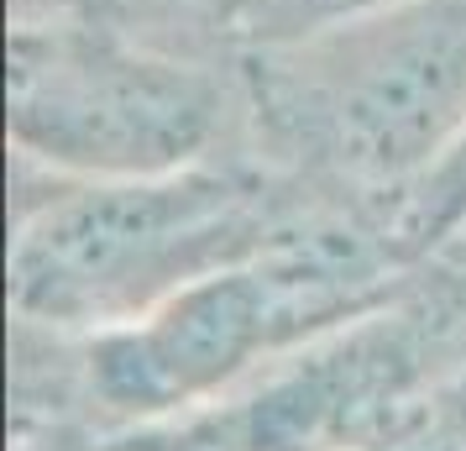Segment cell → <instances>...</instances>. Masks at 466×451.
<instances>
[{
  "label": "cell",
  "mask_w": 466,
  "mask_h": 451,
  "mask_svg": "<svg viewBox=\"0 0 466 451\" xmlns=\"http://www.w3.org/2000/svg\"><path fill=\"white\" fill-rule=\"evenodd\" d=\"M388 226L403 262H424L445 237L466 226V127L409 190L388 200Z\"/></svg>",
  "instance_id": "cell-5"
},
{
  "label": "cell",
  "mask_w": 466,
  "mask_h": 451,
  "mask_svg": "<svg viewBox=\"0 0 466 451\" xmlns=\"http://www.w3.org/2000/svg\"><path fill=\"white\" fill-rule=\"evenodd\" d=\"M121 451H252L247 436L236 430V420H215V425L184 430V436H142V441H127Z\"/></svg>",
  "instance_id": "cell-6"
},
{
  "label": "cell",
  "mask_w": 466,
  "mask_h": 451,
  "mask_svg": "<svg viewBox=\"0 0 466 451\" xmlns=\"http://www.w3.org/2000/svg\"><path fill=\"white\" fill-rule=\"evenodd\" d=\"M372 5H388V0H79L74 11H100L152 43L236 64L241 53L299 43L319 26L361 16Z\"/></svg>",
  "instance_id": "cell-4"
},
{
  "label": "cell",
  "mask_w": 466,
  "mask_h": 451,
  "mask_svg": "<svg viewBox=\"0 0 466 451\" xmlns=\"http://www.w3.org/2000/svg\"><path fill=\"white\" fill-rule=\"evenodd\" d=\"M247 152L309 190L393 200L466 127V0H388L236 58Z\"/></svg>",
  "instance_id": "cell-1"
},
{
  "label": "cell",
  "mask_w": 466,
  "mask_h": 451,
  "mask_svg": "<svg viewBox=\"0 0 466 451\" xmlns=\"http://www.w3.org/2000/svg\"><path fill=\"white\" fill-rule=\"evenodd\" d=\"M5 131L22 163L64 179H152L247 152L241 74L100 11H16Z\"/></svg>",
  "instance_id": "cell-3"
},
{
  "label": "cell",
  "mask_w": 466,
  "mask_h": 451,
  "mask_svg": "<svg viewBox=\"0 0 466 451\" xmlns=\"http://www.w3.org/2000/svg\"><path fill=\"white\" fill-rule=\"evenodd\" d=\"M309 194L252 152L152 179L47 184L16 210L11 304L26 325L53 331L131 325L189 283L268 252Z\"/></svg>",
  "instance_id": "cell-2"
}]
</instances>
